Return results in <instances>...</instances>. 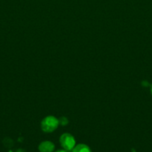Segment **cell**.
<instances>
[{
	"label": "cell",
	"instance_id": "cell-1",
	"mask_svg": "<svg viewBox=\"0 0 152 152\" xmlns=\"http://www.w3.org/2000/svg\"><path fill=\"white\" fill-rule=\"evenodd\" d=\"M59 126V120L54 116H48L41 122L42 130L46 133H51L57 129Z\"/></svg>",
	"mask_w": 152,
	"mask_h": 152
},
{
	"label": "cell",
	"instance_id": "cell-3",
	"mask_svg": "<svg viewBox=\"0 0 152 152\" xmlns=\"http://www.w3.org/2000/svg\"><path fill=\"white\" fill-rule=\"evenodd\" d=\"M55 148L53 142L50 141H43L39 145L38 150L40 152H53Z\"/></svg>",
	"mask_w": 152,
	"mask_h": 152
},
{
	"label": "cell",
	"instance_id": "cell-4",
	"mask_svg": "<svg viewBox=\"0 0 152 152\" xmlns=\"http://www.w3.org/2000/svg\"><path fill=\"white\" fill-rule=\"evenodd\" d=\"M72 152H92L90 148L85 144H78L73 148Z\"/></svg>",
	"mask_w": 152,
	"mask_h": 152
},
{
	"label": "cell",
	"instance_id": "cell-6",
	"mask_svg": "<svg viewBox=\"0 0 152 152\" xmlns=\"http://www.w3.org/2000/svg\"><path fill=\"white\" fill-rule=\"evenodd\" d=\"M55 152H69V151L65 149H60V150H58V151H56Z\"/></svg>",
	"mask_w": 152,
	"mask_h": 152
},
{
	"label": "cell",
	"instance_id": "cell-5",
	"mask_svg": "<svg viewBox=\"0 0 152 152\" xmlns=\"http://www.w3.org/2000/svg\"><path fill=\"white\" fill-rule=\"evenodd\" d=\"M61 123V125H63V126H64V125H66L67 123H68V120H67V119L66 118V117H62V118H61V120H59V124Z\"/></svg>",
	"mask_w": 152,
	"mask_h": 152
},
{
	"label": "cell",
	"instance_id": "cell-2",
	"mask_svg": "<svg viewBox=\"0 0 152 152\" xmlns=\"http://www.w3.org/2000/svg\"><path fill=\"white\" fill-rule=\"evenodd\" d=\"M60 143L63 149L68 151H72V149L76 145V142L74 137L68 133L61 135V137H60Z\"/></svg>",
	"mask_w": 152,
	"mask_h": 152
},
{
	"label": "cell",
	"instance_id": "cell-7",
	"mask_svg": "<svg viewBox=\"0 0 152 152\" xmlns=\"http://www.w3.org/2000/svg\"><path fill=\"white\" fill-rule=\"evenodd\" d=\"M151 94H152V87H151Z\"/></svg>",
	"mask_w": 152,
	"mask_h": 152
}]
</instances>
